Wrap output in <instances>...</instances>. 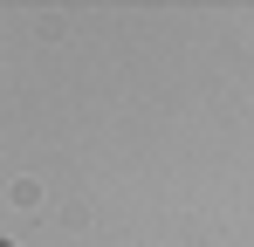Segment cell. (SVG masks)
Listing matches in <instances>:
<instances>
[{
    "label": "cell",
    "mask_w": 254,
    "mask_h": 247,
    "mask_svg": "<svg viewBox=\"0 0 254 247\" xmlns=\"http://www.w3.org/2000/svg\"><path fill=\"white\" fill-rule=\"evenodd\" d=\"M0 247H7V241H0Z\"/></svg>",
    "instance_id": "1"
}]
</instances>
